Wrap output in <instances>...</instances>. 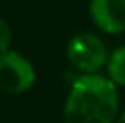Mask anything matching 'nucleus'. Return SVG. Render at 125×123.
I'll return each instance as SVG.
<instances>
[{
  "label": "nucleus",
  "instance_id": "f257e3e1",
  "mask_svg": "<svg viewBox=\"0 0 125 123\" xmlns=\"http://www.w3.org/2000/svg\"><path fill=\"white\" fill-rule=\"evenodd\" d=\"M118 109V87L102 74H85L73 83L63 118L65 123H114Z\"/></svg>",
  "mask_w": 125,
  "mask_h": 123
},
{
  "label": "nucleus",
  "instance_id": "0eeeda50",
  "mask_svg": "<svg viewBox=\"0 0 125 123\" xmlns=\"http://www.w3.org/2000/svg\"><path fill=\"white\" fill-rule=\"evenodd\" d=\"M116 123H125V111L122 114H118V118H116Z\"/></svg>",
  "mask_w": 125,
  "mask_h": 123
},
{
  "label": "nucleus",
  "instance_id": "20e7f679",
  "mask_svg": "<svg viewBox=\"0 0 125 123\" xmlns=\"http://www.w3.org/2000/svg\"><path fill=\"white\" fill-rule=\"evenodd\" d=\"M93 22L107 35L125 33V0H91Z\"/></svg>",
  "mask_w": 125,
  "mask_h": 123
},
{
  "label": "nucleus",
  "instance_id": "f03ea898",
  "mask_svg": "<svg viewBox=\"0 0 125 123\" xmlns=\"http://www.w3.org/2000/svg\"><path fill=\"white\" fill-rule=\"evenodd\" d=\"M67 58L73 67L85 74H94L107 62V47L93 33L73 36L67 45Z\"/></svg>",
  "mask_w": 125,
  "mask_h": 123
},
{
  "label": "nucleus",
  "instance_id": "423d86ee",
  "mask_svg": "<svg viewBox=\"0 0 125 123\" xmlns=\"http://www.w3.org/2000/svg\"><path fill=\"white\" fill-rule=\"evenodd\" d=\"M9 44H11V27L6 20L0 18V54L9 51Z\"/></svg>",
  "mask_w": 125,
  "mask_h": 123
},
{
  "label": "nucleus",
  "instance_id": "7ed1b4c3",
  "mask_svg": "<svg viewBox=\"0 0 125 123\" xmlns=\"http://www.w3.org/2000/svg\"><path fill=\"white\" fill-rule=\"evenodd\" d=\"M34 69L31 62L16 51L0 54V89L11 94H20L33 87Z\"/></svg>",
  "mask_w": 125,
  "mask_h": 123
},
{
  "label": "nucleus",
  "instance_id": "39448f33",
  "mask_svg": "<svg viewBox=\"0 0 125 123\" xmlns=\"http://www.w3.org/2000/svg\"><path fill=\"white\" fill-rule=\"evenodd\" d=\"M109 80L116 87H125V45L118 47L107 60Z\"/></svg>",
  "mask_w": 125,
  "mask_h": 123
}]
</instances>
